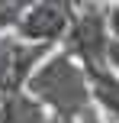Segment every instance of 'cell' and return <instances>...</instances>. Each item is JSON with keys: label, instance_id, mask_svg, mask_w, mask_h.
Listing matches in <instances>:
<instances>
[{"label": "cell", "instance_id": "1", "mask_svg": "<svg viewBox=\"0 0 119 123\" xmlns=\"http://www.w3.org/2000/svg\"><path fill=\"white\" fill-rule=\"evenodd\" d=\"M32 94L45 104V110L55 113L64 123H77L87 107H93V94H90L87 68L81 65L68 52H55L52 58H42L39 68L26 81Z\"/></svg>", "mask_w": 119, "mask_h": 123}, {"label": "cell", "instance_id": "2", "mask_svg": "<svg viewBox=\"0 0 119 123\" xmlns=\"http://www.w3.org/2000/svg\"><path fill=\"white\" fill-rule=\"evenodd\" d=\"M109 19H106V6L87 0L81 6V13L74 16V23L68 26V32L61 36V49L68 55H74L84 68H103L109 65Z\"/></svg>", "mask_w": 119, "mask_h": 123}, {"label": "cell", "instance_id": "3", "mask_svg": "<svg viewBox=\"0 0 119 123\" xmlns=\"http://www.w3.org/2000/svg\"><path fill=\"white\" fill-rule=\"evenodd\" d=\"M87 0H36L29 10H23L16 23V32L32 42H61V36L68 32V26L74 23V16L81 13V6Z\"/></svg>", "mask_w": 119, "mask_h": 123}, {"label": "cell", "instance_id": "4", "mask_svg": "<svg viewBox=\"0 0 119 123\" xmlns=\"http://www.w3.org/2000/svg\"><path fill=\"white\" fill-rule=\"evenodd\" d=\"M52 52V42H32L23 39L16 29L0 32V94L26 87L29 74L39 68V62Z\"/></svg>", "mask_w": 119, "mask_h": 123}, {"label": "cell", "instance_id": "5", "mask_svg": "<svg viewBox=\"0 0 119 123\" xmlns=\"http://www.w3.org/2000/svg\"><path fill=\"white\" fill-rule=\"evenodd\" d=\"M48 117L52 113L29 87L0 94V123H45Z\"/></svg>", "mask_w": 119, "mask_h": 123}, {"label": "cell", "instance_id": "6", "mask_svg": "<svg viewBox=\"0 0 119 123\" xmlns=\"http://www.w3.org/2000/svg\"><path fill=\"white\" fill-rule=\"evenodd\" d=\"M87 81H90L93 104L100 107L113 123H119V74H113V65L87 68Z\"/></svg>", "mask_w": 119, "mask_h": 123}, {"label": "cell", "instance_id": "7", "mask_svg": "<svg viewBox=\"0 0 119 123\" xmlns=\"http://www.w3.org/2000/svg\"><path fill=\"white\" fill-rule=\"evenodd\" d=\"M19 16H23V6H19L16 0H0V32L16 29Z\"/></svg>", "mask_w": 119, "mask_h": 123}, {"label": "cell", "instance_id": "8", "mask_svg": "<svg viewBox=\"0 0 119 123\" xmlns=\"http://www.w3.org/2000/svg\"><path fill=\"white\" fill-rule=\"evenodd\" d=\"M106 19H109V32L119 39V0H116L113 6H106Z\"/></svg>", "mask_w": 119, "mask_h": 123}, {"label": "cell", "instance_id": "9", "mask_svg": "<svg viewBox=\"0 0 119 123\" xmlns=\"http://www.w3.org/2000/svg\"><path fill=\"white\" fill-rule=\"evenodd\" d=\"M109 65L119 71V39L113 36V42H109Z\"/></svg>", "mask_w": 119, "mask_h": 123}, {"label": "cell", "instance_id": "10", "mask_svg": "<svg viewBox=\"0 0 119 123\" xmlns=\"http://www.w3.org/2000/svg\"><path fill=\"white\" fill-rule=\"evenodd\" d=\"M77 123H103V120H100V113H97L93 107H87V110L81 113V120H77Z\"/></svg>", "mask_w": 119, "mask_h": 123}, {"label": "cell", "instance_id": "11", "mask_svg": "<svg viewBox=\"0 0 119 123\" xmlns=\"http://www.w3.org/2000/svg\"><path fill=\"white\" fill-rule=\"evenodd\" d=\"M16 3H19V6H23V10H29V6H32V3H36V0H16Z\"/></svg>", "mask_w": 119, "mask_h": 123}, {"label": "cell", "instance_id": "12", "mask_svg": "<svg viewBox=\"0 0 119 123\" xmlns=\"http://www.w3.org/2000/svg\"><path fill=\"white\" fill-rule=\"evenodd\" d=\"M45 123H64V120H58V117H55V113H52V117H48V120H45Z\"/></svg>", "mask_w": 119, "mask_h": 123}]
</instances>
